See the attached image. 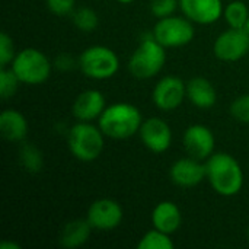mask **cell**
Listing matches in <instances>:
<instances>
[{"instance_id": "obj_14", "label": "cell", "mask_w": 249, "mask_h": 249, "mask_svg": "<svg viewBox=\"0 0 249 249\" xmlns=\"http://www.w3.org/2000/svg\"><path fill=\"white\" fill-rule=\"evenodd\" d=\"M207 177L206 165L194 159H179L171 168V179L179 187H194Z\"/></svg>"}, {"instance_id": "obj_19", "label": "cell", "mask_w": 249, "mask_h": 249, "mask_svg": "<svg viewBox=\"0 0 249 249\" xmlns=\"http://www.w3.org/2000/svg\"><path fill=\"white\" fill-rule=\"evenodd\" d=\"M90 226L89 220H73L67 223L60 235V242L64 248H77L82 247L90 236Z\"/></svg>"}, {"instance_id": "obj_11", "label": "cell", "mask_w": 249, "mask_h": 249, "mask_svg": "<svg viewBox=\"0 0 249 249\" xmlns=\"http://www.w3.org/2000/svg\"><path fill=\"white\" fill-rule=\"evenodd\" d=\"M140 137L143 144L155 153H162L168 150L172 142L169 125L158 117H152L142 123Z\"/></svg>"}, {"instance_id": "obj_22", "label": "cell", "mask_w": 249, "mask_h": 249, "mask_svg": "<svg viewBox=\"0 0 249 249\" xmlns=\"http://www.w3.org/2000/svg\"><path fill=\"white\" fill-rule=\"evenodd\" d=\"M19 82L20 80L18 79V76L15 74V71L12 69L1 67L0 69V95H1V98L7 99V98L13 96L18 89Z\"/></svg>"}, {"instance_id": "obj_4", "label": "cell", "mask_w": 249, "mask_h": 249, "mask_svg": "<svg viewBox=\"0 0 249 249\" xmlns=\"http://www.w3.org/2000/svg\"><path fill=\"white\" fill-rule=\"evenodd\" d=\"M69 147L79 160H95L104 149V133L92 124L82 121L71 127L69 134Z\"/></svg>"}, {"instance_id": "obj_26", "label": "cell", "mask_w": 249, "mask_h": 249, "mask_svg": "<svg viewBox=\"0 0 249 249\" xmlns=\"http://www.w3.org/2000/svg\"><path fill=\"white\" fill-rule=\"evenodd\" d=\"M15 48H13V42L12 38L3 32L0 35V67H6L15 57Z\"/></svg>"}, {"instance_id": "obj_18", "label": "cell", "mask_w": 249, "mask_h": 249, "mask_svg": "<svg viewBox=\"0 0 249 249\" xmlns=\"http://www.w3.org/2000/svg\"><path fill=\"white\" fill-rule=\"evenodd\" d=\"M188 99L198 108H212L216 104V90L204 77H194L187 85Z\"/></svg>"}, {"instance_id": "obj_16", "label": "cell", "mask_w": 249, "mask_h": 249, "mask_svg": "<svg viewBox=\"0 0 249 249\" xmlns=\"http://www.w3.org/2000/svg\"><path fill=\"white\" fill-rule=\"evenodd\" d=\"M152 222H153L155 229L165 232L168 235L174 233L175 231H178L181 225L179 209L171 201L159 203L152 213Z\"/></svg>"}, {"instance_id": "obj_10", "label": "cell", "mask_w": 249, "mask_h": 249, "mask_svg": "<svg viewBox=\"0 0 249 249\" xmlns=\"http://www.w3.org/2000/svg\"><path fill=\"white\" fill-rule=\"evenodd\" d=\"M187 93V86L179 77L166 76L153 89V102L163 111H172L181 105Z\"/></svg>"}, {"instance_id": "obj_31", "label": "cell", "mask_w": 249, "mask_h": 249, "mask_svg": "<svg viewBox=\"0 0 249 249\" xmlns=\"http://www.w3.org/2000/svg\"><path fill=\"white\" fill-rule=\"evenodd\" d=\"M247 29L249 31V19H248V23H247Z\"/></svg>"}, {"instance_id": "obj_30", "label": "cell", "mask_w": 249, "mask_h": 249, "mask_svg": "<svg viewBox=\"0 0 249 249\" xmlns=\"http://www.w3.org/2000/svg\"><path fill=\"white\" fill-rule=\"evenodd\" d=\"M120 3H131V1H134V0H118Z\"/></svg>"}, {"instance_id": "obj_28", "label": "cell", "mask_w": 249, "mask_h": 249, "mask_svg": "<svg viewBox=\"0 0 249 249\" xmlns=\"http://www.w3.org/2000/svg\"><path fill=\"white\" fill-rule=\"evenodd\" d=\"M47 6L54 15L63 16L71 12L74 0H47Z\"/></svg>"}, {"instance_id": "obj_1", "label": "cell", "mask_w": 249, "mask_h": 249, "mask_svg": "<svg viewBox=\"0 0 249 249\" xmlns=\"http://www.w3.org/2000/svg\"><path fill=\"white\" fill-rule=\"evenodd\" d=\"M207 178L220 196L231 197L241 191L244 184V174L239 163L228 153H216L210 156L206 163Z\"/></svg>"}, {"instance_id": "obj_29", "label": "cell", "mask_w": 249, "mask_h": 249, "mask_svg": "<svg viewBox=\"0 0 249 249\" xmlns=\"http://www.w3.org/2000/svg\"><path fill=\"white\" fill-rule=\"evenodd\" d=\"M0 248L1 249H19L20 247H19L18 244H13V242H3V244L0 245Z\"/></svg>"}, {"instance_id": "obj_12", "label": "cell", "mask_w": 249, "mask_h": 249, "mask_svg": "<svg viewBox=\"0 0 249 249\" xmlns=\"http://www.w3.org/2000/svg\"><path fill=\"white\" fill-rule=\"evenodd\" d=\"M184 15L201 25L213 23L222 16V0H179Z\"/></svg>"}, {"instance_id": "obj_9", "label": "cell", "mask_w": 249, "mask_h": 249, "mask_svg": "<svg viewBox=\"0 0 249 249\" xmlns=\"http://www.w3.org/2000/svg\"><path fill=\"white\" fill-rule=\"evenodd\" d=\"M88 220L93 229L112 231L123 220V210L120 204L109 198H101L90 204L88 210Z\"/></svg>"}, {"instance_id": "obj_20", "label": "cell", "mask_w": 249, "mask_h": 249, "mask_svg": "<svg viewBox=\"0 0 249 249\" xmlns=\"http://www.w3.org/2000/svg\"><path fill=\"white\" fill-rule=\"evenodd\" d=\"M225 18L226 22L231 25V28H247L249 19L248 7L245 6L244 1L235 0L226 6Z\"/></svg>"}, {"instance_id": "obj_23", "label": "cell", "mask_w": 249, "mask_h": 249, "mask_svg": "<svg viewBox=\"0 0 249 249\" xmlns=\"http://www.w3.org/2000/svg\"><path fill=\"white\" fill-rule=\"evenodd\" d=\"M74 23L82 31H93L98 26V16L89 7H82L74 13Z\"/></svg>"}, {"instance_id": "obj_32", "label": "cell", "mask_w": 249, "mask_h": 249, "mask_svg": "<svg viewBox=\"0 0 249 249\" xmlns=\"http://www.w3.org/2000/svg\"><path fill=\"white\" fill-rule=\"evenodd\" d=\"M248 239H249V228H248Z\"/></svg>"}, {"instance_id": "obj_3", "label": "cell", "mask_w": 249, "mask_h": 249, "mask_svg": "<svg viewBox=\"0 0 249 249\" xmlns=\"http://www.w3.org/2000/svg\"><path fill=\"white\" fill-rule=\"evenodd\" d=\"M165 47L160 45L155 38L144 39L140 47L133 53L128 69L136 79H150L158 74L165 64Z\"/></svg>"}, {"instance_id": "obj_25", "label": "cell", "mask_w": 249, "mask_h": 249, "mask_svg": "<svg viewBox=\"0 0 249 249\" xmlns=\"http://www.w3.org/2000/svg\"><path fill=\"white\" fill-rule=\"evenodd\" d=\"M231 112L236 120L242 123H249V95H242L236 98L231 105Z\"/></svg>"}, {"instance_id": "obj_17", "label": "cell", "mask_w": 249, "mask_h": 249, "mask_svg": "<svg viewBox=\"0 0 249 249\" xmlns=\"http://www.w3.org/2000/svg\"><path fill=\"white\" fill-rule=\"evenodd\" d=\"M28 124L25 117L15 109H4L0 114V133L9 142H19L26 136Z\"/></svg>"}, {"instance_id": "obj_27", "label": "cell", "mask_w": 249, "mask_h": 249, "mask_svg": "<svg viewBox=\"0 0 249 249\" xmlns=\"http://www.w3.org/2000/svg\"><path fill=\"white\" fill-rule=\"evenodd\" d=\"M150 9L158 18H166L175 12L177 0H152Z\"/></svg>"}, {"instance_id": "obj_8", "label": "cell", "mask_w": 249, "mask_h": 249, "mask_svg": "<svg viewBox=\"0 0 249 249\" xmlns=\"http://www.w3.org/2000/svg\"><path fill=\"white\" fill-rule=\"evenodd\" d=\"M249 51V31L247 28H231L217 36L214 54L223 61H236Z\"/></svg>"}, {"instance_id": "obj_2", "label": "cell", "mask_w": 249, "mask_h": 249, "mask_svg": "<svg viewBox=\"0 0 249 249\" xmlns=\"http://www.w3.org/2000/svg\"><path fill=\"white\" fill-rule=\"evenodd\" d=\"M142 114L131 104H114L99 117L101 131L111 139H128L140 131Z\"/></svg>"}, {"instance_id": "obj_5", "label": "cell", "mask_w": 249, "mask_h": 249, "mask_svg": "<svg viewBox=\"0 0 249 249\" xmlns=\"http://www.w3.org/2000/svg\"><path fill=\"white\" fill-rule=\"evenodd\" d=\"M12 70L18 79L28 85L45 82L51 71V64L44 53L35 48H25L13 58Z\"/></svg>"}, {"instance_id": "obj_15", "label": "cell", "mask_w": 249, "mask_h": 249, "mask_svg": "<svg viewBox=\"0 0 249 249\" xmlns=\"http://www.w3.org/2000/svg\"><path fill=\"white\" fill-rule=\"evenodd\" d=\"M105 109V98L98 90H86L80 93L73 104V115L80 121H90Z\"/></svg>"}, {"instance_id": "obj_13", "label": "cell", "mask_w": 249, "mask_h": 249, "mask_svg": "<svg viewBox=\"0 0 249 249\" xmlns=\"http://www.w3.org/2000/svg\"><path fill=\"white\" fill-rule=\"evenodd\" d=\"M184 146L196 159H206L214 149L213 133L204 125H191L184 133Z\"/></svg>"}, {"instance_id": "obj_24", "label": "cell", "mask_w": 249, "mask_h": 249, "mask_svg": "<svg viewBox=\"0 0 249 249\" xmlns=\"http://www.w3.org/2000/svg\"><path fill=\"white\" fill-rule=\"evenodd\" d=\"M22 163L31 172H38L42 166V159L39 152L32 146H25L22 149Z\"/></svg>"}, {"instance_id": "obj_7", "label": "cell", "mask_w": 249, "mask_h": 249, "mask_svg": "<svg viewBox=\"0 0 249 249\" xmlns=\"http://www.w3.org/2000/svg\"><path fill=\"white\" fill-rule=\"evenodd\" d=\"M153 38L163 47H182L194 38V28L187 19L171 15L159 19L153 29Z\"/></svg>"}, {"instance_id": "obj_6", "label": "cell", "mask_w": 249, "mask_h": 249, "mask_svg": "<svg viewBox=\"0 0 249 249\" xmlns=\"http://www.w3.org/2000/svg\"><path fill=\"white\" fill-rule=\"evenodd\" d=\"M79 63L82 71L88 77L98 80L112 77L120 67L117 54L111 48L102 45H95L85 50L80 55Z\"/></svg>"}, {"instance_id": "obj_21", "label": "cell", "mask_w": 249, "mask_h": 249, "mask_svg": "<svg viewBox=\"0 0 249 249\" xmlns=\"http://www.w3.org/2000/svg\"><path fill=\"white\" fill-rule=\"evenodd\" d=\"M139 249H172L174 248V242L171 241V238L168 236V233L160 232L158 229L147 232L142 241L137 245Z\"/></svg>"}]
</instances>
